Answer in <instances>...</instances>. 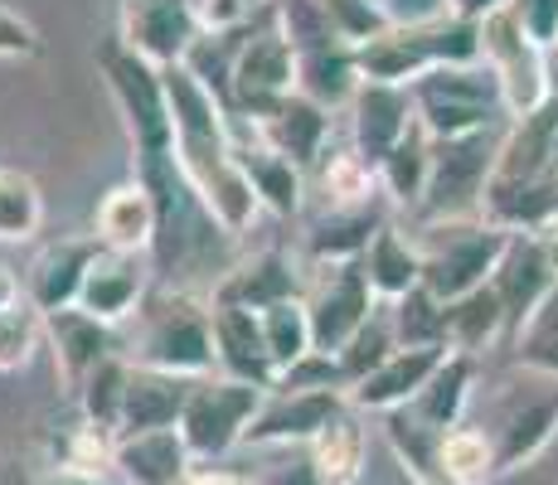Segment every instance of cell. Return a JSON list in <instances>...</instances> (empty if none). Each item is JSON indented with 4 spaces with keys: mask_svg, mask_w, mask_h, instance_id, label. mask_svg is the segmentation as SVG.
Wrapping results in <instances>:
<instances>
[{
    "mask_svg": "<svg viewBox=\"0 0 558 485\" xmlns=\"http://www.w3.org/2000/svg\"><path fill=\"white\" fill-rule=\"evenodd\" d=\"M156 233H160V209H156V194L146 190L142 180H126V185L102 194L98 219H93V239H98L107 253L151 257Z\"/></svg>",
    "mask_w": 558,
    "mask_h": 485,
    "instance_id": "ffe728a7",
    "label": "cell"
},
{
    "mask_svg": "<svg viewBox=\"0 0 558 485\" xmlns=\"http://www.w3.org/2000/svg\"><path fill=\"white\" fill-rule=\"evenodd\" d=\"M239 160L253 180V194L263 204V214L272 219H296L306 204V170L296 160H287L282 150L263 146L257 136H239Z\"/></svg>",
    "mask_w": 558,
    "mask_h": 485,
    "instance_id": "4316f807",
    "label": "cell"
},
{
    "mask_svg": "<svg viewBox=\"0 0 558 485\" xmlns=\"http://www.w3.org/2000/svg\"><path fill=\"white\" fill-rule=\"evenodd\" d=\"M554 93H558V88H554Z\"/></svg>",
    "mask_w": 558,
    "mask_h": 485,
    "instance_id": "816d5d0a",
    "label": "cell"
},
{
    "mask_svg": "<svg viewBox=\"0 0 558 485\" xmlns=\"http://www.w3.org/2000/svg\"><path fill=\"white\" fill-rule=\"evenodd\" d=\"M126 379H132V360L126 354H112L107 364L83 379L78 388V408H83V423L98 427V433L117 437V427H122V398H126Z\"/></svg>",
    "mask_w": 558,
    "mask_h": 485,
    "instance_id": "836d02e7",
    "label": "cell"
},
{
    "mask_svg": "<svg viewBox=\"0 0 558 485\" xmlns=\"http://www.w3.org/2000/svg\"><path fill=\"white\" fill-rule=\"evenodd\" d=\"M190 388H195V379H180V374L132 364V379H126V398H122V427H117V437L180 427L185 403H190Z\"/></svg>",
    "mask_w": 558,
    "mask_h": 485,
    "instance_id": "7402d4cb",
    "label": "cell"
},
{
    "mask_svg": "<svg viewBox=\"0 0 558 485\" xmlns=\"http://www.w3.org/2000/svg\"><path fill=\"white\" fill-rule=\"evenodd\" d=\"M389 316H393L399 344H447V306L427 296L423 287H417L413 296L393 301Z\"/></svg>",
    "mask_w": 558,
    "mask_h": 485,
    "instance_id": "f35d334b",
    "label": "cell"
},
{
    "mask_svg": "<svg viewBox=\"0 0 558 485\" xmlns=\"http://www.w3.org/2000/svg\"><path fill=\"white\" fill-rule=\"evenodd\" d=\"M39 340H45V316L29 301H15L10 311H0V369H25Z\"/></svg>",
    "mask_w": 558,
    "mask_h": 485,
    "instance_id": "ab89813d",
    "label": "cell"
},
{
    "mask_svg": "<svg viewBox=\"0 0 558 485\" xmlns=\"http://www.w3.org/2000/svg\"><path fill=\"white\" fill-rule=\"evenodd\" d=\"M277 0H190L199 20V35H243L272 10Z\"/></svg>",
    "mask_w": 558,
    "mask_h": 485,
    "instance_id": "60d3db41",
    "label": "cell"
},
{
    "mask_svg": "<svg viewBox=\"0 0 558 485\" xmlns=\"http://www.w3.org/2000/svg\"><path fill=\"white\" fill-rule=\"evenodd\" d=\"M296 93V45L287 39L277 5L243 29L239 53H233V78H229V112L243 122H263L277 102Z\"/></svg>",
    "mask_w": 558,
    "mask_h": 485,
    "instance_id": "5b68a950",
    "label": "cell"
},
{
    "mask_svg": "<svg viewBox=\"0 0 558 485\" xmlns=\"http://www.w3.org/2000/svg\"><path fill=\"white\" fill-rule=\"evenodd\" d=\"M514 0H447V15L457 20H471V25H486V20L506 15Z\"/></svg>",
    "mask_w": 558,
    "mask_h": 485,
    "instance_id": "bcb514c9",
    "label": "cell"
},
{
    "mask_svg": "<svg viewBox=\"0 0 558 485\" xmlns=\"http://www.w3.org/2000/svg\"><path fill=\"white\" fill-rule=\"evenodd\" d=\"M510 350H514V364L558 379V287L549 291V301L520 326V336L510 340Z\"/></svg>",
    "mask_w": 558,
    "mask_h": 485,
    "instance_id": "8d00e7d4",
    "label": "cell"
},
{
    "mask_svg": "<svg viewBox=\"0 0 558 485\" xmlns=\"http://www.w3.org/2000/svg\"><path fill=\"white\" fill-rule=\"evenodd\" d=\"M209 306H214V360H219V374L272 393L277 369H272V354H267L263 326H257V311L223 306V301H209Z\"/></svg>",
    "mask_w": 558,
    "mask_h": 485,
    "instance_id": "d6986e66",
    "label": "cell"
},
{
    "mask_svg": "<svg viewBox=\"0 0 558 485\" xmlns=\"http://www.w3.org/2000/svg\"><path fill=\"white\" fill-rule=\"evenodd\" d=\"M374 175H379V190L389 194L399 209H413L417 214V204H423V190H427V175H433V136L423 132V122H417L413 132H408L403 142L389 150V160H384Z\"/></svg>",
    "mask_w": 558,
    "mask_h": 485,
    "instance_id": "4dcf8cb0",
    "label": "cell"
},
{
    "mask_svg": "<svg viewBox=\"0 0 558 485\" xmlns=\"http://www.w3.org/2000/svg\"><path fill=\"white\" fill-rule=\"evenodd\" d=\"M554 437H558V398H530V403L510 408L500 417V427L490 433L496 476H510V471H524L530 461H539Z\"/></svg>",
    "mask_w": 558,
    "mask_h": 485,
    "instance_id": "83f0119b",
    "label": "cell"
},
{
    "mask_svg": "<svg viewBox=\"0 0 558 485\" xmlns=\"http://www.w3.org/2000/svg\"><path fill=\"white\" fill-rule=\"evenodd\" d=\"M45 340L53 350V364H59L63 384H69L73 393H78L83 379H88L98 364H107L112 354H122V344H117V326L88 316L83 306H69V311L45 316Z\"/></svg>",
    "mask_w": 558,
    "mask_h": 485,
    "instance_id": "e0dca14e",
    "label": "cell"
},
{
    "mask_svg": "<svg viewBox=\"0 0 558 485\" xmlns=\"http://www.w3.org/2000/svg\"><path fill=\"white\" fill-rule=\"evenodd\" d=\"M306 291V272L282 253V247H263L248 263L229 267V272L214 282L209 301H223V306H248V311H267L277 301H292Z\"/></svg>",
    "mask_w": 558,
    "mask_h": 485,
    "instance_id": "ac0fdd59",
    "label": "cell"
},
{
    "mask_svg": "<svg viewBox=\"0 0 558 485\" xmlns=\"http://www.w3.org/2000/svg\"><path fill=\"white\" fill-rule=\"evenodd\" d=\"M510 15L530 45H539L544 53L558 49V0H514Z\"/></svg>",
    "mask_w": 558,
    "mask_h": 485,
    "instance_id": "b9f144b4",
    "label": "cell"
},
{
    "mask_svg": "<svg viewBox=\"0 0 558 485\" xmlns=\"http://www.w3.org/2000/svg\"><path fill=\"white\" fill-rule=\"evenodd\" d=\"M257 485H326V481H320V471L311 466L306 447H287L282 461H277L267 476H257Z\"/></svg>",
    "mask_w": 558,
    "mask_h": 485,
    "instance_id": "ee69618b",
    "label": "cell"
},
{
    "mask_svg": "<svg viewBox=\"0 0 558 485\" xmlns=\"http://www.w3.org/2000/svg\"><path fill=\"white\" fill-rule=\"evenodd\" d=\"M389 25H427V20L447 15V0H379Z\"/></svg>",
    "mask_w": 558,
    "mask_h": 485,
    "instance_id": "f6af8a7d",
    "label": "cell"
},
{
    "mask_svg": "<svg viewBox=\"0 0 558 485\" xmlns=\"http://www.w3.org/2000/svg\"><path fill=\"white\" fill-rule=\"evenodd\" d=\"M490 287H496L500 306H506V326L514 340L524 320H530L534 311L549 301V291L558 287V272H554L549 247H544L539 233H510V247H506V257H500Z\"/></svg>",
    "mask_w": 558,
    "mask_h": 485,
    "instance_id": "4fadbf2b",
    "label": "cell"
},
{
    "mask_svg": "<svg viewBox=\"0 0 558 485\" xmlns=\"http://www.w3.org/2000/svg\"><path fill=\"white\" fill-rule=\"evenodd\" d=\"M248 136H257L263 146L282 150L287 160H296L302 170H311L320 156H326V142H330V112L311 97L292 93L287 102H277L263 122L248 126Z\"/></svg>",
    "mask_w": 558,
    "mask_h": 485,
    "instance_id": "44dd1931",
    "label": "cell"
},
{
    "mask_svg": "<svg viewBox=\"0 0 558 485\" xmlns=\"http://www.w3.org/2000/svg\"><path fill=\"white\" fill-rule=\"evenodd\" d=\"M185 485H257V476H239V471H219V466H195V476Z\"/></svg>",
    "mask_w": 558,
    "mask_h": 485,
    "instance_id": "c3c4849f",
    "label": "cell"
},
{
    "mask_svg": "<svg viewBox=\"0 0 558 485\" xmlns=\"http://www.w3.org/2000/svg\"><path fill=\"white\" fill-rule=\"evenodd\" d=\"M496 156H500V136L496 132H476L461 142H433V175L423 190V223H442V219H476L486 185L496 175Z\"/></svg>",
    "mask_w": 558,
    "mask_h": 485,
    "instance_id": "52a82bcc",
    "label": "cell"
},
{
    "mask_svg": "<svg viewBox=\"0 0 558 485\" xmlns=\"http://www.w3.org/2000/svg\"><path fill=\"white\" fill-rule=\"evenodd\" d=\"M142 330H136L126 360L146 364V369H166L180 379H204L219 374L214 360V306L199 301L195 291H156L146 296V306L136 311Z\"/></svg>",
    "mask_w": 558,
    "mask_h": 485,
    "instance_id": "6da1fadb",
    "label": "cell"
},
{
    "mask_svg": "<svg viewBox=\"0 0 558 485\" xmlns=\"http://www.w3.org/2000/svg\"><path fill=\"white\" fill-rule=\"evenodd\" d=\"M35 485H112L102 476V471H83V466H53V471H45Z\"/></svg>",
    "mask_w": 558,
    "mask_h": 485,
    "instance_id": "7dc6e473",
    "label": "cell"
},
{
    "mask_svg": "<svg viewBox=\"0 0 558 485\" xmlns=\"http://www.w3.org/2000/svg\"><path fill=\"white\" fill-rule=\"evenodd\" d=\"M117 20H122L117 39L132 53L151 59L156 69H175L199 45V20L190 0H122Z\"/></svg>",
    "mask_w": 558,
    "mask_h": 485,
    "instance_id": "8fae6325",
    "label": "cell"
},
{
    "mask_svg": "<svg viewBox=\"0 0 558 485\" xmlns=\"http://www.w3.org/2000/svg\"><path fill=\"white\" fill-rule=\"evenodd\" d=\"M417 126V107L408 88L393 83H360L355 102H350V146L360 150L364 166L379 170L389 150Z\"/></svg>",
    "mask_w": 558,
    "mask_h": 485,
    "instance_id": "7c38bea8",
    "label": "cell"
},
{
    "mask_svg": "<svg viewBox=\"0 0 558 485\" xmlns=\"http://www.w3.org/2000/svg\"><path fill=\"white\" fill-rule=\"evenodd\" d=\"M112 466L122 471L126 485H185L195 476V457H190L180 427H160V433L117 437Z\"/></svg>",
    "mask_w": 558,
    "mask_h": 485,
    "instance_id": "603a6c76",
    "label": "cell"
},
{
    "mask_svg": "<svg viewBox=\"0 0 558 485\" xmlns=\"http://www.w3.org/2000/svg\"><path fill=\"white\" fill-rule=\"evenodd\" d=\"M510 247V233L486 219H442L423 223L417 253H423V291L442 306L490 287L500 257Z\"/></svg>",
    "mask_w": 558,
    "mask_h": 485,
    "instance_id": "7a4b0ae2",
    "label": "cell"
},
{
    "mask_svg": "<svg viewBox=\"0 0 558 485\" xmlns=\"http://www.w3.org/2000/svg\"><path fill=\"white\" fill-rule=\"evenodd\" d=\"M45 223V194L25 170L0 166V243H25Z\"/></svg>",
    "mask_w": 558,
    "mask_h": 485,
    "instance_id": "e575fe53",
    "label": "cell"
},
{
    "mask_svg": "<svg viewBox=\"0 0 558 485\" xmlns=\"http://www.w3.org/2000/svg\"><path fill=\"white\" fill-rule=\"evenodd\" d=\"M39 49H45L39 29L10 5H0V59H39Z\"/></svg>",
    "mask_w": 558,
    "mask_h": 485,
    "instance_id": "7bdbcfd3",
    "label": "cell"
},
{
    "mask_svg": "<svg viewBox=\"0 0 558 485\" xmlns=\"http://www.w3.org/2000/svg\"><path fill=\"white\" fill-rule=\"evenodd\" d=\"M393 350H399V336H393V316H389V306H379V311H374V320H369V326H364L360 336H355V340L345 344V350L336 354L340 374H345V393H350V388H355V384L364 379V374H374V369H379V364L389 360Z\"/></svg>",
    "mask_w": 558,
    "mask_h": 485,
    "instance_id": "74e56055",
    "label": "cell"
},
{
    "mask_svg": "<svg viewBox=\"0 0 558 485\" xmlns=\"http://www.w3.org/2000/svg\"><path fill=\"white\" fill-rule=\"evenodd\" d=\"M263 403H267V388L229 379V374H204V379H195L185 417H180V437H185L195 466L219 461L233 447H243V437H248L253 417L263 413Z\"/></svg>",
    "mask_w": 558,
    "mask_h": 485,
    "instance_id": "8992f818",
    "label": "cell"
},
{
    "mask_svg": "<svg viewBox=\"0 0 558 485\" xmlns=\"http://www.w3.org/2000/svg\"><path fill=\"white\" fill-rule=\"evenodd\" d=\"M471 388H476V354L452 350L437 364V374L427 379L423 393L408 403V413L423 427H433V433H452V427H461V417H466Z\"/></svg>",
    "mask_w": 558,
    "mask_h": 485,
    "instance_id": "f1b7e54d",
    "label": "cell"
},
{
    "mask_svg": "<svg viewBox=\"0 0 558 485\" xmlns=\"http://www.w3.org/2000/svg\"><path fill=\"white\" fill-rule=\"evenodd\" d=\"M151 296V257H136V253H98V263L88 267L83 277V296L78 306L88 316L107 320V326H122L132 320L136 311L146 306Z\"/></svg>",
    "mask_w": 558,
    "mask_h": 485,
    "instance_id": "2e32d148",
    "label": "cell"
},
{
    "mask_svg": "<svg viewBox=\"0 0 558 485\" xmlns=\"http://www.w3.org/2000/svg\"><path fill=\"white\" fill-rule=\"evenodd\" d=\"M306 451L326 485H360L364 461H369V427H364L360 408H345Z\"/></svg>",
    "mask_w": 558,
    "mask_h": 485,
    "instance_id": "f546056e",
    "label": "cell"
},
{
    "mask_svg": "<svg viewBox=\"0 0 558 485\" xmlns=\"http://www.w3.org/2000/svg\"><path fill=\"white\" fill-rule=\"evenodd\" d=\"M345 408V388H272L243 447H311Z\"/></svg>",
    "mask_w": 558,
    "mask_h": 485,
    "instance_id": "30bf717a",
    "label": "cell"
},
{
    "mask_svg": "<svg viewBox=\"0 0 558 485\" xmlns=\"http://www.w3.org/2000/svg\"><path fill=\"white\" fill-rule=\"evenodd\" d=\"M98 253H102V243L93 239V233H69V239L49 243L25 277V301L39 311V316L78 306L83 277H88V267L98 263Z\"/></svg>",
    "mask_w": 558,
    "mask_h": 485,
    "instance_id": "9a60e30c",
    "label": "cell"
},
{
    "mask_svg": "<svg viewBox=\"0 0 558 485\" xmlns=\"http://www.w3.org/2000/svg\"><path fill=\"white\" fill-rule=\"evenodd\" d=\"M15 301H25V287H20V277L10 272L5 263H0V311H10Z\"/></svg>",
    "mask_w": 558,
    "mask_h": 485,
    "instance_id": "681fc988",
    "label": "cell"
},
{
    "mask_svg": "<svg viewBox=\"0 0 558 485\" xmlns=\"http://www.w3.org/2000/svg\"><path fill=\"white\" fill-rule=\"evenodd\" d=\"M384 199L355 204V209H326L306 233V267H336L360 263L369 239L384 229Z\"/></svg>",
    "mask_w": 558,
    "mask_h": 485,
    "instance_id": "cb8c5ba5",
    "label": "cell"
},
{
    "mask_svg": "<svg viewBox=\"0 0 558 485\" xmlns=\"http://www.w3.org/2000/svg\"><path fill=\"white\" fill-rule=\"evenodd\" d=\"M257 326H263V340H267V354H272L277 379H282V374H292L296 364L316 354V340H311V316H306V301L302 296L277 301V306L257 311Z\"/></svg>",
    "mask_w": 558,
    "mask_h": 485,
    "instance_id": "d6a6232c",
    "label": "cell"
},
{
    "mask_svg": "<svg viewBox=\"0 0 558 485\" xmlns=\"http://www.w3.org/2000/svg\"><path fill=\"white\" fill-rule=\"evenodd\" d=\"M360 272L374 296H379V306H393V301L413 296V291L423 287V253H417V239H408L403 229L384 223L369 239V247H364Z\"/></svg>",
    "mask_w": 558,
    "mask_h": 485,
    "instance_id": "484cf974",
    "label": "cell"
},
{
    "mask_svg": "<svg viewBox=\"0 0 558 485\" xmlns=\"http://www.w3.org/2000/svg\"><path fill=\"white\" fill-rule=\"evenodd\" d=\"M447 354H452L447 344H399L379 369L364 374V379L345 393L350 408H360V413H384V417L399 413V408H408L417 393H423Z\"/></svg>",
    "mask_w": 558,
    "mask_h": 485,
    "instance_id": "5bb4252c",
    "label": "cell"
},
{
    "mask_svg": "<svg viewBox=\"0 0 558 485\" xmlns=\"http://www.w3.org/2000/svg\"><path fill=\"white\" fill-rule=\"evenodd\" d=\"M302 301H306V316H311L316 354H330V360H336V354L374 320V311H379V296H374L369 282H364L360 263L311 267Z\"/></svg>",
    "mask_w": 558,
    "mask_h": 485,
    "instance_id": "ba28073f",
    "label": "cell"
},
{
    "mask_svg": "<svg viewBox=\"0 0 558 485\" xmlns=\"http://www.w3.org/2000/svg\"><path fill=\"white\" fill-rule=\"evenodd\" d=\"M539 239H544V247H549V263H554V272H558V219H554L549 229L539 233Z\"/></svg>",
    "mask_w": 558,
    "mask_h": 485,
    "instance_id": "f907efd6",
    "label": "cell"
},
{
    "mask_svg": "<svg viewBox=\"0 0 558 485\" xmlns=\"http://www.w3.org/2000/svg\"><path fill=\"white\" fill-rule=\"evenodd\" d=\"M481 39H486V53H481V59L490 63V73H496V83H500V97H506V117L520 122V117L539 112V107L554 97L549 53L524 39V29L514 25L510 10L496 20H486V25H481Z\"/></svg>",
    "mask_w": 558,
    "mask_h": 485,
    "instance_id": "9c48e42d",
    "label": "cell"
},
{
    "mask_svg": "<svg viewBox=\"0 0 558 485\" xmlns=\"http://www.w3.org/2000/svg\"><path fill=\"white\" fill-rule=\"evenodd\" d=\"M98 69L107 78L117 112L126 122V136L136 146V160L146 156H170L175 146V126H170V97H166V69L151 59L132 53L122 39H107L98 49Z\"/></svg>",
    "mask_w": 558,
    "mask_h": 485,
    "instance_id": "277c9868",
    "label": "cell"
},
{
    "mask_svg": "<svg viewBox=\"0 0 558 485\" xmlns=\"http://www.w3.org/2000/svg\"><path fill=\"white\" fill-rule=\"evenodd\" d=\"M360 83L364 78L355 63V45H345V39H326V45L296 49V93L320 102L326 112L355 102Z\"/></svg>",
    "mask_w": 558,
    "mask_h": 485,
    "instance_id": "d4e9b609",
    "label": "cell"
},
{
    "mask_svg": "<svg viewBox=\"0 0 558 485\" xmlns=\"http://www.w3.org/2000/svg\"><path fill=\"white\" fill-rule=\"evenodd\" d=\"M510 340V326H506V306H500L496 287H481L471 296H461L447 306V350H461V354H481L490 340Z\"/></svg>",
    "mask_w": 558,
    "mask_h": 485,
    "instance_id": "1f68e13d",
    "label": "cell"
},
{
    "mask_svg": "<svg viewBox=\"0 0 558 485\" xmlns=\"http://www.w3.org/2000/svg\"><path fill=\"white\" fill-rule=\"evenodd\" d=\"M442 466L457 485H486L496 481V447H490V433L481 427H452L442 433Z\"/></svg>",
    "mask_w": 558,
    "mask_h": 485,
    "instance_id": "d590c367",
    "label": "cell"
},
{
    "mask_svg": "<svg viewBox=\"0 0 558 485\" xmlns=\"http://www.w3.org/2000/svg\"><path fill=\"white\" fill-rule=\"evenodd\" d=\"M408 93H413L417 122L433 142H461V136L490 132L496 117L506 112V97H500V83L486 59L466 63V69H433Z\"/></svg>",
    "mask_w": 558,
    "mask_h": 485,
    "instance_id": "3957f363",
    "label": "cell"
}]
</instances>
